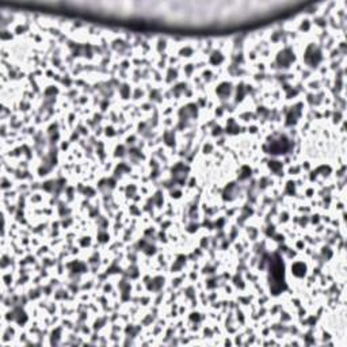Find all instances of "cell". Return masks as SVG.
I'll use <instances>...</instances> for the list:
<instances>
[{
	"label": "cell",
	"instance_id": "1",
	"mask_svg": "<svg viewBox=\"0 0 347 347\" xmlns=\"http://www.w3.org/2000/svg\"><path fill=\"white\" fill-rule=\"evenodd\" d=\"M293 270H294V274L300 275V277L305 274V266H304V264H301V263H297V264H296V266L293 267Z\"/></svg>",
	"mask_w": 347,
	"mask_h": 347
}]
</instances>
